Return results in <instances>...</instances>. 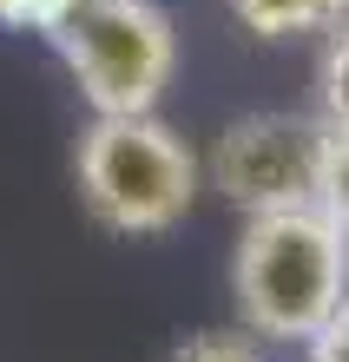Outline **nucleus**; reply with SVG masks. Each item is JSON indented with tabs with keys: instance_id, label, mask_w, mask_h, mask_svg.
I'll use <instances>...</instances> for the list:
<instances>
[{
	"instance_id": "obj_10",
	"label": "nucleus",
	"mask_w": 349,
	"mask_h": 362,
	"mask_svg": "<svg viewBox=\"0 0 349 362\" xmlns=\"http://www.w3.org/2000/svg\"><path fill=\"white\" fill-rule=\"evenodd\" d=\"M303 349H310V362H349V296L330 310V323H323Z\"/></svg>"
},
{
	"instance_id": "obj_9",
	"label": "nucleus",
	"mask_w": 349,
	"mask_h": 362,
	"mask_svg": "<svg viewBox=\"0 0 349 362\" xmlns=\"http://www.w3.org/2000/svg\"><path fill=\"white\" fill-rule=\"evenodd\" d=\"M73 7H79V0H0V27H7V33H47L53 40L73 20Z\"/></svg>"
},
{
	"instance_id": "obj_4",
	"label": "nucleus",
	"mask_w": 349,
	"mask_h": 362,
	"mask_svg": "<svg viewBox=\"0 0 349 362\" xmlns=\"http://www.w3.org/2000/svg\"><path fill=\"white\" fill-rule=\"evenodd\" d=\"M316 152H323V119L303 112H244L211 139L205 185L231 211H283L316 198Z\"/></svg>"
},
{
	"instance_id": "obj_5",
	"label": "nucleus",
	"mask_w": 349,
	"mask_h": 362,
	"mask_svg": "<svg viewBox=\"0 0 349 362\" xmlns=\"http://www.w3.org/2000/svg\"><path fill=\"white\" fill-rule=\"evenodd\" d=\"M251 40H323L349 20V0H224Z\"/></svg>"
},
{
	"instance_id": "obj_1",
	"label": "nucleus",
	"mask_w": 349,
	"mask_h": 362,
	"mask_svg": "<svg viewBox=\"0 0 349 362\" xmlns=\"http://www.w3.org/2000/svg\"><path fill=\"white\" fill-rule=\"evenodd\" d=\"M231 296L237 323L257 343H310L330 323V310L349 296V230L323 218L316 204L257 211L237 230L231 257Z\"/></svg>"
},
{
	"instance_id": "obj_3",
	"label": "nucleus",
	"mask_w": 349,
	"mask_h": 362,
	"mask_svg": "<svg viewBox=\"0 0 349 362\" xmlns=\"http://www.w3.org/2000/svg\"><path fill=\"white\" fill-rule=\"evenodd\" d=\"M53 53L67 59L93 119L159 112L178 73V27L159 0H79L73 20L53 33Z\"/></svg>"
},
{
	"instance_id": "obj_8",
	"label": "nucleus",
	"mask_w": 349,
	"mask_h": 362,
	"mask_svg": "<svg viewBox=\"0 0 349 362\" xmlns=\"http://www.w3.org/2000/svg\"><path fill=\"white\" fill-rule=\"evenodd\" d=\"M165 362H270V343H257L244 323L237 329H191L171 343Z\"/></svg>"
},
{
	"instance_id": "obj_7",
	"label": "nucleus",
	"mask_w": 349,
	"mask_h": 362,
	"mask_svg": "<svg viewBox=\"0 0 349 362\" xmlns=\"http://www.w3.org/2000/svg\"><path fill=\"white\" fill-rule=\"evenodd\" d=\"M323 218H336L349 230V125H323V152H316V198Z\"/></svg>"
},
{
	"instance_id": "obj_6",
	"label": "nucleus",
	"mask_w": 349,
	"mask_h": 362,
	"mask_svg": "<svg viewBox=\"0 0 349 362\" xmlns=\"http://www.w3.org/2000/svg\"><path fill=\"white\" fill-rule=\"evenodd\" d=\"M316 119L323 125H349V20L323 33V53H316Z\"/></svg>"
},
{
	"instance_id": "obj_2",
	"label": "nucleus",
	"mask_w": 349,
	"mask_h": 362,
	"mask_svg": "<svg viewBox=\"0 0 349 362\" xmlns=\"http://www.w3.org/2000/svg\"><path fill=\"white\" fill-rule=\"evenodd\" d=\"M73 185L93 224L119 230V238H165L198 204L205 158L159 112H113L79 132Z\"/></svg>"
}]
</instances>
